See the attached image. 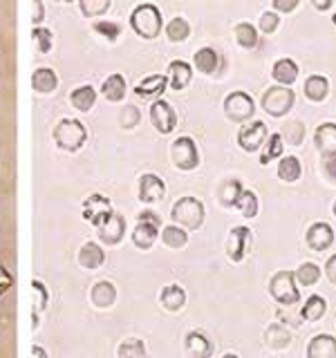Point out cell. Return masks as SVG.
Segmentation results:
<instances>
[{
	"label": "cell",
	"instance_id": "cell-2",
	"mask_svg": "<svg viewBox=\"0 0 336 358\" xmlns=\"http://www.w3.org/2000/svg\"><path fill=\"white\" fill-rule=\"evenodd\" d=\"M171 217L175 224L184 229H200L202 222H204V204L195 197H182L175 201Z\"/></svg>",
	"mask_w": 336,
	"mask_h": 358
},
{
	"label": "cell",
	"instance_id": "cell-18",
	"mask_svg": "<svg viewBox=\"0 0 336 358\" xmlns=\"http://www.w3.org/2000/svg\"><path fill=\"white\" fill-rule=\"evenodd\" d=\"M168 85H171L173 90H184L190 78H193V70H190V65L186 61H173L171 65H168Z\"/></svg>",
	"mask_w": 336,
	"mask_h": 358
},
{
	"label": "cell",
	"instance_id": "cell-27",
	"mask_svg": "<svg viewBox=\"0 0 336 358\" xmlns=\"http://www.w3.org/2000/svg\"><path fill=\"white\" fill-rule=\"evenodd\" d=\"M70 101L78 112H88L97 101V90L92 85H81L70 94Z\"/></svg>",
	"mask_w": 336,
	"mask_h": 358
},
{
	"label": "cell",
	"instance_id": "cell-55",
	"mask_svg": "<svg viewBox=\"0 0 336 358\" xmlns=\"http://www.w3.org/2000/svg\"><path fill=\"white\" fill-rule=\"evenodd\" d=\"M334 217H336V201H334Z\"/></svg>",
	"mask_w": 336,
	"mask_h": 358
},
{
	"label": "cell",
	"instance_id": "cell-17",
	"mask_svg": "<svg viewBox=\"0 0 336 358\" xmlns=\"http://www.w3.org/2000/svg\"><path fill=\"white\" fill-rule=\"evenodd\" d=\"M166 85H168V78L164 74H153V76H146L144 81L137 83L134 94H137L139 99H155L164 92Z\"/></svg>",
	"mask_w": 336,
	"mask_h": 358
},
{
	"label": "cell",
	"instance_id": "cell-43",
	"mask_svg": "<svg viewBox=\"0 0 336 358\" xmlns=\"http://www.w3.org/2000/svg\"><path fill=\"white\" fill-rule=\"evenodd\" d=\"M94 29L99 34H104V36L110 38V41H115L119 36V25H117V22H110V20H99L94 25Z\"/></svg>",
	"mask_w": 336,
	"mask_h": 358
},
{
	"label": "cell",
	"instance_id": "cell-6",
	"mask_svg": "<svg viewBox=\"0 0 336 358\" xmlns=\"http://www.w3.org/2000/svg\"><path fill=\"white\" fill-rule=\"evenodd\" d=\"M291 106H294V90H289L287 85L269 87L262 96V108L272 117H285L291 110Z\"/></svg>",
	"mask_w": 336,
	"mask_h": 358
},
{
	"label": "cell",
	"instance_id": "cell-46",
	"mask_svg": "<svg viewBox=\"0 0 336 358\" xmlns=\"http://www.w3.org/2000/svg\"><path fill=\"white\" fill-rule=\"evenodd\" d=\"M146 350L139 341H130V343H123L119 347V356H144Z\"/></svg>",
	"mask_w": 336,
	"mask_h": 358
},
{
	"label": "cell",
	"instance_id": "cell-54",
	"mask_svg": "<svg viewBox=\"0 0 336 358\" xmlns=\"http://www.w3.org/2000/svg\"><path fill=\"white\" fill-rule=\"evenodd\" d=\"M56 3H72V0H56Z\"/></svg>",
	"mask_w": 336,
	"mask_h": 358
},
{
	"label": "cell",
	"instance_id": "cell-30",
	"mask_svg": "<svg viewBox=\"0 0 336 358\" xmlns=\"http://www.w3.org/2000/svg\"><path fill=\"white\" fill-rule=\"evenodd\" d=\"M233 36L244 50H253L258 45V31L251 22H238V25L233 27Z\"/></svg>",
	"mask_w": 336,
	"mask_h": 358
},
{
	"label": "cell",
	"instance_id": "cell-24",
	"mask_svg": "<svg viewBox=\"0 0 336 358\" xmlns=\"http://www.w3.org/2000/svg\"><path fill=\"white\" fill-rule=\"evenodd\" d=\"M272 76H274V81H278L280 85H291L298 76V65L291 59H280L274 65Z\"/></svg>",
	"mask_w": 336,
	"mask_h": 358
},
{
	"label": "cell",
	"instance_id": "cell-28",
	"mask_svg": "<svg viewBox=\"0 0 336 358\" xmlns=\"http://www.w3.org/2000/svg\"><path fill=\"white\" fill-rule=\"evenodd\" d=\"M162 305L168 309V311H179L184 305H186V294L184 289L179 285H168L164 291H162Z\"/></svg>",
	"mask_w": 336,
	"mask_h": 358
},
{
	"label": "cell",
	"instance_id": "cell-8",
	"mask_svg": "<svg viewBox=\"0 0 336 358\" xmlns=\"http://www.w3.org/2000/svg\"><path fill=\"white\" fill-rule=\"evenodd\" d=\"M173 162L179 171H193L200 164V155H197V145L190 137H179L173 141Z\"/></svg>",
	"mask_w": 336,
	"mask_h": 358
},
{
	"label": "cell",
	"instance_id": "cell-53",
	"mask_svg": "<svg viewBox=\"0 0 336 358\" xmlns=\"http://www.w3.org/2000/svg\"><path fill=\"white\" fill-rule=\"evenodd\" d=\"M332 22H334V25H336V11H334V14H332Z\"/></svg>",
	"mask_w": 336,
	"mask_h": 358
},
{
	"label": "cell",
	"instance_id": "cell-33",
	"mask_svg": "<svg viewBox=\"0 0 336 358\" xmlns=\"http://www.w3.org/2000/svg\"><path fill=\"white\" fill-rule=\"evenodd\" d=\"M283 148H285V143H283V134L280 132H274V134H269V141L265 145V150L260 155V164L267 166L272 159H276V157L283 155Z\"/></svg>",
	"mask_w": 336,
	"mask_h": 358
},
{
	"label": "cell",
	"instance_id": "cell-47",
	"mask_svg": "<svg viewBox=\"0 0 336 358\" xmlns=\"http://www.w3.org/2000/svg\"><path fill=\"white\" fill-rule=\"evenodd\" d=\"M11 285H14V278H11V273L7 271V268L0 266V296H5Z\"/></svg>",
	"mask_w": 336,
	"mask_h": 358
},
{
	"label": "cell",
	"instance_id": "cell-10",
	"mask_svg": "<svg viewBox=\"0 0 336 358\" xmlns=\"http://www.w3.org/2000/svg\"><path fill=\"white\" fill-rule=\"evenodd\" d=\"M97 231H99V240L104 244H108V246L119 244L121 238H123V233H126V220H123L119 213L112 210L110 215L99 224Z\"/></svg>",
	"mask_w": 336,
	"mask_h": 358
},
{
	"label": "cell",
	"instance_id": "cell-22",
	"mask_svg": "<svg viewBox=\"0 0 336 358\" xmlns=\"http://www.w3.org/2000/svg\"><path fill=\"white\" fill-rule=\"evenodd\" d=\"M78 262H81L83 268H99L101 264L106 262V253L101 251V246L97 242H85L81 246V253H78Z\"/></svg>",
	"mask_w": 336,
	"mask_h": 358
},
{
	"label": "cell",
	"instance_id": "cell-23",
	"mask_svg": "<svg viewBox=\"0 0 336 358\" xmlns=\"http://www.w3.org/2000/svg\"><path fill=\"white\" fill-rule=\"evenodd\" d=\"M92 302L99 307V309H106V307H112L115 305V298H117V291H115V285L108 282V280H101L92 287V294H90Z\"/></svg>",
	"mask_w": 336,
	"mask_h": 358
},
{
	"label": "cell",
	"instance_id": "cell-15",
	"mask_svg": "<svg viewBox=\"0 0 336 358\" xmlns=\"http://www.w3.org/2000/svg\"><path fill=\"white\" fill-rule=\"evenodd\" d=\"M251 240V231L246 227H233L231 229V240H229V257L233 262H240L244 253H246V246H249Z\"/></svg>",
	"mask_w": 336,
	"mask_h": 358
},
{
	"label": "cell",
	"instance_id": "cell-48",
	"mask_svg": "<svg viewBox=\"0 0 336 358\" xmlns=\"http://www.w3.org/2000/svg\"><path fill=\"white\" fill-rule=\"evenodd\" d=\"M298 7V0H274V9L283 11V14H289Z\"/></svg>",
	"mask_w": 336,
	"mask_h": 358
},
{
	"label": "cell",
	"instance_id": "cell-12",
	"mask_svg": "<svg viewBox=\"0 0 336 358\" xmlns=\"http://www.w3.org/2000/svg\"><path fill=\"white\" fill-rule=\"evenodd\" d=\"M112 213V206H110V199L104 197V195H90L85 201H83V220L90 222L92 227H99L101 222H104L108 215Z\"/></svg>",
	"mask_w": 336,
	"mask_h": 358
},
{
	"label": "cell",
	"instance_id": "cell-44",
	"mask_svg": "<svg viewBox=\"0 0 336 358\" xmlns=\"http://www.w3.org/2000/svg\"><path fill=\"white\" fill-rule=\"evenodd\" d=\"M34 296H38V300H34V309L41 311L45 305H48V289H45V285L41 282V280H34Z\"/></svg>",
	"mask_w": 336,
	"mask_h": 358
},
{
	"label": "cell",
	"instance_id": "cell-51",
	"mask_svg": "<svg viewBox=\"0 0 336 358\" xmlns=\"http://www.w3.org/2000/svg\"><path fill=\"white\" fill-rule=\"evenodd\" d=\"M43 16H45V9H43V3L41 0H34V22H41L43 20Z\"/></svg>",
	"mask_w": 336,
	"mask_h": 358
},
{
	"label": "cell",
	"instance_id": "cell-13",
	"mask_svg": "<svg viewBox=\"0 0 336 358\" xmlns=\"http://www.w3.org/2000/svg\"><path fill=\"white\" fill-rule=\"evenodd\" d=\"M332 242H334V231L330 224H325V222L312 224L307 231V244L312 251H328Z\"/></svg>",
	"mask_w": 336,
	"mask_h": 358
},
{
	"label": "cell",
	"instance_id": "cell-41",
	"mask_svg": "<svg viewBox=\"0 0 336 358\" xmlns=\"http://www.w3.org/2000/svg\"><path fill=\"white\" fill-rule=\"evenodd\" d=\"M34 43H36V48L41 52H50L52 50V43H54V36L50 34V29H43V27H36L34 29Z\"/></svg>",
	"mask_w": 336,
	"mask_h": 358
},
{
	"label": "cell",
	"instance_id": "cell-16",
	"mask_svg": "<svg viewBox=\"0 0 336 358\" xmlns=\"http://www.w3.org/2000/svg\"><path fill=\"white\" fill-rule=\"evenodd\" d=\"M314 141H316V148L323 157L336 155V123H323V126H318L316 134H314Z\"/></svg>",
	"mask_w": 336,
	"mask_h": 358
},
{
	"label": "cell",
	"instance_id": "cell-37",
	"mask_svg": "<svg viewBox=\"0 0 336 358\" xmlns=\"http://www.w3.org/2000/svg\"><path fill=\"white\" fill-rule=\"evenodd\" d=\"M294 275H296V280L302 287H312V285H316L321 280V268L314 262H305V264L298 266V271Z\"/></svg>",
	"mask_w": 336,
	"mask_h": 358
},
{
	"label": "cell",
	"instance_id": "cell-50",
	"mask_svg": "<svg viewBox=\"0 0 336 358\" xmlns=\"http://www.w3.org/2000/svg\"><path fill=\"white\" fill-rule=\"evenodd\" d=\"M325 273H328V278L332 280V285H336V255H332L328 264H325Z\"/></svg>",
	"mask_w": 336,
	"mask_h": 358
},
{
	"label": "cell",
	"instance_id": "cell-3",
	"mask_svg": "<svg viewBox=\"0 0 336 358\" xmlns=\"http://www.w3.org/2000/svg\"><path fill=\"white\" fill-rule=\"evenodd\" d=\"M85 137H88V132L83 128V123L76 119H63L54 130V141L59 143V148L70 150V152L81 148L85 143Z\"/></svg>",
	"mask_w": 336,
	"mask_h": 358
},
{
	"label": "cell",
	"instance_id": "cell-11",
	"mask_svg": "<svg viewBox=\"0 0 336 358\" xmlns=\"http://www.w3.org/2000/svg\"><path fill=\"white\" fill-rule=\"evenodd\" d=\"M267 139V126L262 121H251V123H246V126L240 130L238 134V143H240V148L246 150V152H255V150H260V145L265 143Z\"/></svg>",
	"mask_w": 336,
	"mask_h": 358
},
{
	"label": "cell",
	"instance_id": "cell-39",
	"mask_svg": "<svg viewBox=\"0 0 336 358\" xmlns=\"http://www.w3.org/2000/svg\"><path fill=\"white\" fill-rule=\"evenodd\" d=\"M240 182L238 179H227L222 186H220V199H222V204H227V206H233L235 204V199H238L240 195Z\"/></svg>",
	"mask_w": 336,
	"mask_h": 358
},
{
	"label": "cell",
	"instance_id": "cell-40",
	"mask_svg": "<svg viewBox=\"0 0 336 358\" xmlns=\"http://www.w3.org/2000/svg\"><path fill=\"white\" fill-rule=\"evenodd\" d=\"M283 141L287 139V143H291V145H298L302 139H305V126H302L300 121H289L287 126L283 128Z\"/></svg>",
	"mask_w": 336,
	"mask_h": 358
},
{
	"label": "cell",
	"instance_id": "cell-52",
	"mask_svg": "<svg viewBox=\"0 0 336 358\" xmlns=\"http://www.w3.org/2000/svg\"><path fill=\"white\" fill-rule=\"evenodd\" d=\"M314 7H316L318 11H328L332 5H334V0H312Z\"/></svg>",
	"mask_w": 336,
	"mask_h": 358
},
{
	"label": "cell",
	"instance_id": "cell-7",
	"mask_svg": "<svg viewBox=\"0 0 336 358\" xmlns=\"http://www.w3.org/2000/svg\"><path fill=\"white\" fill-rule=\"evenodd\" d=\"M224 112H227V117L235 123L249 121L255 112L253 99L246 92H231L227 99H224Z\"/></svg>",
	"mask_w": 336,
	"mask_h": 358
},
{
	"label": "cell",
	"instance_id": "cell-42",
	"mask_svg": "<svg viewBox=\"0 0 336 358\" xmlns=\"http://www.w3.org/2000/svg\"><path fill=\"white\" fill-rule=\"evenodd\" d=\"M267 343H272L276 347H285L289 345V334L280 327V324H274V327L267 331Z\"/></svg>",
	"mask_w": 336,
	"mask_h": 358
},
{
	"label": "cell",
	"instance_id": "cell-5",
	"mask_svg": "<svg viewBox=\"0 0 336 358\" xmlns=\"http://www.w3.org/2000/svg\"><path fill=\"white\" fill-rule=\"evenodd\" d=\"M160 227H162V222H160V217H157V213L144 210L139 215L137 227H134V231H132L134 246H139V249H144V251L150 249L157 240V235H160Z\"/></svg>",
	"mask_w": 336,
	"mask_h": 358
},
{
	"label": "cell",
	"instance_id": "cell-45",
	"mask_svg": "<svg viewBox=\"0 0 336 358\" xmlns=\"http://www.w3.org/2000/svg\"><path fill=\"white\" fill-rule=\"evenodd\" d=\"M278 22H280V18H278L276 11H265V14L260 16V29L265 34H272V31H276Z\"/></svg>",
	"mask_w": 336,
	"mask_h": 358
},
{
	"label": "cell",
	"instance_id": "cell-25",
	"mask_svg": "<svg viewBox=\"0 0 336 358\" xmlns=\"http://www.w3.org/2000/svg\"><path fill=\"white\" fill-rule=\"evenodd\" d=\"M193 63H195V67L202 74H213V72L218 70V63H220L218 52L213 50V48H202V50L195 52Z\"/></svg>",
	"mask_w": 336,
	"mask_h": 358
},
{
	"label": "cell",
	"instance_id": "cell-14",
	"mask_svg": "<svg viewBox=\"0 0 336 358\" xmlns=\"http://www.w3.org/2000/svg\"><path fill=\"white\" fill-rule=\"evenodd\" d=\"M166 193V186L164 182L157 175L148 173L139 179V199L144 204H155V201H160Z\"/></svg>",
	"mask_w": 336,
	"mask_h": 358
},
{
	"label": "cell",
	"instance_id": "cell-21",
	"mask_svg": "<svg viewBox=\"0 0 336 358\" xmlns=\"http://www.w3.org/2000/svg\"><path fill=\"white\" fill-rule=\"evenodd\" d=\"M59 85V78H56L54 70L50 67H38L36 72L31 74V87L36 90L38 94H50Z\"/></svg>",
	"mask_w": 336,
	"mask_h": 358
},
{
	"label": "cell",
	"instance_id": "cell-32",
	"mask_svg": "<svg viewBox=\"0 0 336 358\" xmlns=\"http://www.w3.org/2000/svg\"><path fill=\"white\" fill-rule=\"evenodd\" d=\"M233 206L238 208L244 217H255V215H258V197H255L253 190H244V188H242Z\"/></svg>",
	"mask_w": 336,
	"mask_h": 358
},
{
	"label": "cell",
	"instance_id": "cell-38",
	"mask_svg": "<svg viewBox=\"0 0 336 358\" xmlns=\"http://www.w3.org/2000/svg\"><path fill=\"white\" fill-rule=\"evenodd\" d=\"M78 3H81V11L88 18H99L110 9L112 0H78Z\"/></svg>",
	"mask_w": 336,
	"mask_h": 358
},
{
	"label": "cell",
	"instance_id": "cell-1",
	"mask_svg": "<svg viewBox=\"0 0 336 358\" xmlns=\"http://www.w3.org/2000/svg\"><path fill=\"white\" fill-rule=\"evenodd\" d=\"M130 27L134 29V34L146 41H153L162 34V11L155 5H139L132 9L130 14Z\"/></svg>",
	"mask_w": 336,
	"mask_h": 358
},
{
	"label": "cell",
	"instance_id": "cell-29",
	"mask_svg": "<svg viewBox=\"0 0 336 358\" xmlns=\"http://www.w3.org/2000/svg\"><path fill=\"white\" fill-rule=\"evenodd\" d=\"M186 350H188L190 356L206 358V356H211V341L206 338L204 334L190 331V334L186 336Z\"/></svg>",
	"mask_w": 336,
	"mask_h": 358
},
{
	"label": "cell",
	"instance_id": "cell-26",
	"mask_svg": "<svg viewBox=\"0 0 336 358\" xmlns=\"http://www.w3.org/2000/svg\"><path fill=\"white\" fill-rule=\"evenodd\" d=\"M328 92H330V83H328V78H325V76L314 74L305 81V96L309 101H316V103H318V101H325Z\"/></svg>",
	"mask_w": 336,
	"mask_h": 358
},
{
	"label": "cell",
	"instance_id": "cell-19",
	"mask_svg": "<svg viewBox=\"0 0 336 358\" xmlns=\"http://www.w3.org/2000/svg\"><path fill=\"white\" fill-rule=\"evenodd\" d=\"M309 358H336V341L328 334L316 336L307 347Z\"/></svg>",
	"mask_w": 336,
	"mask_h": 358
},
{
	"label": "cell",
	"instance_id": "cell-35",
	"mask_svg": "<svg viewBox=\"0 0 336 358\" xmlns=\"http://www.w3.org/2000/svg\"><path fill=\"white\" fill-rule=\"evenodd\" d=\"M188 34H190V25H188V20L182 18V16L173 18V20L166 25V36L171 38L173 43H182V41H186V38H188Z\"/></svg>",
	"mask_w": 336,
	"mask_h": 358
},
{
	"label": "cell",
	"instance_id": "cell-9",
	"mask_svg": "<svg viewBox=\"0 0 336 358\" xmlns=\"http://www.w3.org/2000/svg\"><path fill=\"white\" fill-rule=\"evenodd\" d=\"M150 123L155 126L157 132L171 134L175 130V126H177V115H175L173 106L168 103V101H164V99L155 101V103L150 106Z\"/></svg>",
	"mask_w": 336,
	"mask_h": 358
},
{
	"label": "cell",
	"instance_id": "cell-36",
	"mask_svg": "<svg viewBox=\"0 0 336 358\" xmlns=\"http://www.w3.org/2000/svg\"><path fill=\"white\" fill-rule=\"evenodd\" d=\"M278 177L283 179V182H296L300 177V162L296 157H285V159L278 164Z\"/></svg>",
	"mask_w": 336,
	"mask_h": 358
},
{
	"label": "cell",
	"instance_id": "cell-4",
	"mask_svg": "<svg viewBox=\"0 0 336 358\" xmlns=\"http://www.w3.org/2000/svg\"><path fill=\"white\" fill-rule=\"evenodd\" d=\"M269 291H272V296L280 302V305H296L300 300V291L296 287V275L291 271H278L272 282H269Z\"/></svg>",
	"mask_w": 336,
	"mask_h": 358
},
{
	"label": "cell",
	"instance_id": "cell-31",
	"mask_svg": "<svg viewBox=\"0 0 336 358\" xmlns=\"http://www.w3.org/2000/svg\"><path fill=\"white\" fill-rule=\"evenodd\" d=\"M325 311H328V302H325V298H321V296H309L307 302H305V307H302V311H300V316H302V320L314 322V320L323 318Z\"/></svg>",
	"mask_w": 336,
	"mask_h": 358
},
{
	"label": "cell",
	"instance_id": "cell-34",
	"mask_svg": "<svg viewBox=\"0 0 336 358\" xmlns=\"http://www.w3.org/2000/svg\"><path fill=\"white\" fill-rule=\"evenodd\" d=\"M162 240H164L166 246H171V249H179V246L186 244L188 235H186L184 227H179V224H171V227H164Z\"/></svg>",
	"mask_w": 336,
	"mask_h": 358
},
{
	"label": "cell",
	"instance_id": "cell-20",
	"mask_svg": "<svg viewBox=\"0 0 336 358\" xmlns=\"http://www.w3.org/2000/svg\"><path fill=\"white\" fill-rule=\"evenodd\" d=\"M101 94L112 103H119V101L126 99V78L121 74H110L101 85Z\"/></svg>",
	"mask_w": 336,
	"mask_h": 358
},
{
	"label": "cell",
	"instance_id": "cell-49",
	"mask_svg": "<svg viewBox=\"0 0 336 358\" xmlns=\"http://www.w3.org/2000/svg\"><path fill=\"white\" fill-rule=\"evenodd\" d=\"M325 173H328L330 179H334V182H336V155L325 157Z\"/></svg>",
	"mask_w": 336,
	"mask_h": 358
}]
</instances>
